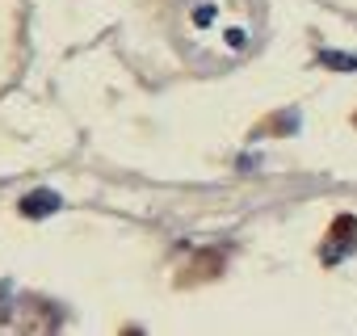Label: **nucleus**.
<instances>
[{"label":"nucleus","instance_id":"obj_1","mask_svg":"<svg viewBox=\"0 0 357 336\" xmlns=\"http://www.w3.org/2000/svg\"><path fill=\"white\" fill-rule=\"evenodd\" d=\"M55 211H59V194H51V190H38V194L22 198V215L26 219H43V215H55Z\"/></svg>","mask_w":357,"mask_h":336},{"label":"nucleus","instance_id":"obj_2","mask_svg":"<svg viewBox=\"0 0 357 336\" xmlns=\"http://www.w3.org/2000/svg\"><path fill=\"white\" fill-rule=\"evenodd\" d=\"M324 68H340V72H357V55H336V51H324L319 55Z\"/></svg>","mask_w":357,"mask_h":336}]
</instances>
